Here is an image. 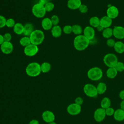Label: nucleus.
Listing matches in <instances>:
<instances>
[{"mask_svg":"<svg viewBox=\"0 0 124 124\" xmlns=\"http://www.w3.org/2000/svg\"><path fill=\"white\" fill-rule=\"evenodd\" d=\"M90 43V40L82 34L77 35L73 41L74 46L78 51L84 50L89 46Z\"/></svg>","mask_w":124,"mask_h":124,"instance_id":"obj_1","label":"nucleus"},{"mask_svg":"<svg viewBox=\"0 0 124 124\" xmlns=\"http://www.w3.org/2000/svg\"><path fill=\"white\" fill-rule=\"evenodd\" d=\"M25 71L29 76L31 77H37L41 72V65L37 62H31L27 66Z\"/></svg>","mask_w":124,"mask_h":124,"instance_id":"obj_2","label":"nucleus"},{"mask_svg":"<svg viewBox=\"0 0 124 124\" xmlns=\"http://www.w3.org/2000/svg\"><path fill=\"white\" fill-rule=\"evenodd\" d=\"M31 43L36 46L41 44L45 39L44 32L40 30H34L29 36Z\"/></svg>","mask_w":124,"mask_h":124,"instance_id":"obj_3","label":"nucleus"},{"mask_svg":"<svg viewBox=\"0 0 124 124\" xmlns=\"http://www.w3.org/2000/svg\"><path fill=\"white\" fill-rule=\"evenodd\" d=\"M87 76L91 80H99L103 76V71L99 67H93L88 71Z\"/></svg>","mask_w":124,"mask_h":124,"instance_id":"obj_4","label":"nucleus"},{"mask_svg":"<svg viewBox=\"0 0 124 124\" xmlns=\"http://www.w3.org/2000/svg\"><path fill=\"white\" fill-rule=\"evenodd\" d=\"M103 62L105 64L109 67H114L118 62L117 57L113 53H108L103 58Z\"/></svg>","mask_w":124,"mask_h":124,"instance_id":"obj_5","label":"nucleus"},{"mask_svg":"<svg viewBox=\"0 0 124 124\" xmlns=\"http://www.w3.org/2000/svg\"><path fill=\"white\" fill-rule=\"evenodd\" d=\"M31 11L33 16L37 18L43 17L46 12L44 5L39 3V2L33 5L32 7Z\"/></svg>","mask_w":124,"mask_h":124,"instance_id":"obj_6","label":"nucleus"},{"mask_svg":"<svg viewBox=\"0 0 124 124\" xmlns=\"http://www.w3.org/2000/svg\"><path fill=\"white\" fill-rule=\"evenodd\" d=\"M83 91L85 94L90 97H95L98 95L96 87L92 84H85L83 87Z\"/></svg>","mask_w":124,"mask_h":124,"instance_id":"obj_7","label":"nucleus"},{"mask_svg":"<svg viewBox=\"0 0 124 124\" xmlns=\"http://www.w3.org/2000/svg\"><path fill=\"white\" fill-rule=\"evenodd\" d=\"M39 48L38 46L31 44L29 45L25 46L24 49V54L29 57H32L35 55L38 52Z\"/></svg>","mask_w":124,"mask_h":124,"instance_id":"obj_8","label":"nucleus"},{"mask_svg":"<svg viewBox=\"0 0 124 124\" xmlns=\"http://www.w3.org/2000/svg\"><path fill=\"white\" fill-rule=\"evenodd\" d=\"M81 110V106L76 103L69 105L67 108V112L71 115H77L79 114Z\"/></svg>","mask_w":124,"mask_h":124,"instance_id":"obj_9","label":"nucleus"},{"mask_svg":"<svg viewBox=\"0 0 124 124\" xmlns=\"http://www.w3.org/2000/svg\"><path fill=\"white\" fill-rule=\"evenodd\" d=\"M106 116L105 109L102 108H97L93 114L94 119L97 122H101L103 121L105 119Z\"/></svg>","mask_w":124,"mask_h":124,"instance_id":"obj_10","label":"nucleus"},{"mask_svg":"<svg viewBox=\"0 0 124 124\" xmlns=\"http://www.w3.org/2000/svg\"><path fill=\"white\" fill-rule=\"evenodd\" d=\"M14 49V46L11 42L4 41L0 45V50L1 52L5 54H9L12 52Z\"/></svg>","mask_w":124,"mask_h":124,"instance_id":"obj_11","label":"nucleus"},{"mask_svg":"<svg viewBox=\"0 0 124 124\" xmlns=\"http://www.w3.org/2000/svg\"><path fill=\"white\" fill-rule=\"evenodd\" d=\"M113 35L117 39L124 38V27L120 26H115L113 29Z\"/></svg>","mask_w":124,"mask_h":124,"instance_id":"obj_12","label":"nucleus"},{"mask_svg":"<svg viewBox=\"0 0 124 124\" xmlns=\"http://www.w3.org/2000/svg\"><path fill=\"white\" fill-rule=\"evenodd\" d=\"M118 9L115 6H109L107 10V16L111 19H115L118 16Z\"/></svg>","mask_w":124,"mask_h":124,"instance_id":"obj_13","label":"nucleus"},{"mask_svg":"<svg viewBox=\"0 0 124 124\" xmlns=\"http://www.w3.org/2000/svg\"><path fill=\"white\" fill-rule=\"evenodd\" d=\"M43 120L48 123L53 122L55 120V116L53 112L50 110H46L42 114Z\"/></svg>","mask_w":124,"mask_h":124,"instance_id":"obj_14","label":"nucleus"},{"mask_svg":"<svg viewBox=\"0 0 124 124\" xmlns=\"http://www.w3.org/2000/svg\"><path fill=\"white\" fill-rule=\"evenodd\" d=\"M83 35L89 40L93 39L95 36V31L93 28L91 26L86 27L83 30Z\"/></svg>","mask_w":124,"mask_h":124,"instance_id":"obj_15","label":"nucleus"},{"mask_svg":"<svg viewBox=\"0 0 124 124\" xmlns=\"http://www.w3.org/2000/svg\"><path fill=\"white\" fill-rule=\"evenodd\" d=\"M112 19L108 17L107 16H103L100 19V25L104 29L109 28L112 25Z\"/></svg>","mask_w":124,"mask_h":124,"instance_id":"obj_16","label":"nucleus"},{"mask_svg":"<svg viewBox=\"0 0 124 124\" xmlns=\"http://www.w3.org/2000/svg\"><path fill=\"white\" fill-rule=\"evenodd\" d=\"M41 25L43 29L46 31L51 30L53 26L50 18L48 17H45L43 19L41 22Z\"/></svg>","mask_w":124,"mask_h":124,"instance_id":"obj_17","label":"nucleus"},{"mask_svg":"<svg viewBox=\"0 0 124 124\" xmlns=\"http://www.w3.org/2000/svg\"><path fill=\"white\" fill-rule=\"evenodd\" d=\"M81 4V0H68L67 6L70 9L76 10L78 9Z\"/></svg>","mask_w":124,"mask_h":124,"instance_id":"obj_18","label":"nucleus"},{"mask_svg":"<svg viewBox=\"0 0 124 124\" xmlns=\"http://www.w3.org/2000/svg\"><path fill=\"white\" fill-rule=\"evenodd\" d=\"M113 117L114 119L117 121H123L124 120V110L121 108L116 109L115 110Z\"/></svg>","mask_w":124,"mask_h":124,"instance_id":"obj_19","label":"nucleus"},{"mask_svg":"<svg viewBox=\"0 0 124 124\" xmlns=\"http://www.w3.org/2000/svg\"><path fill=\"white\" fill-rule=\"evenodd\" d=\"M51 35L55 38H58L61 36L62 33V29L59 25L53 26L51 29Z\"/></svg>","mask_w":124,"mask_h":124,"instance_id":"obj_20","label":"nucleus"},{"mask_svg":"<svg viewBox=\"0 0 124 124\" xmlns=\"http://www.w3.org/2000/svg\"><path fill=\"white\" fill-rule=\"evenodd\" d=\"M24 27V31L23 34L26 36H30L32 32L34 30L33 26L31 23H27L26 24Z\"/></svg>","mask_w":124,"mask_h":124,"instance_id":"obj_21","label":"nucleus"},{"mask_svg":"<svg viewBox=\"0 0 124 124\" xmlns=\"http://www.w3.org/2000/svg\"><path fill=\"white\" fill-rule=\"evenodd\" d=\"M113 47L115 51L119 54H122L124 52V43L122 41L116 42Z\"/></svg>","mask_w":124,"mask_h":124,"instance_id":"obj_22","label":"nucleus"},{"mask_svg":"<svg viewBox=\"0 0 124 124\" xmlns=\"http://www.w3.org/2000/svg\"><path fill=\"white\" fill-rule=\"evenodd\" d=\"M24 26L21 23H16L13 27L14 32L17 35H21L23 33Z\"/></svg>","mask_w":124,"mask_h":124,"instance_id":"obj_23","label":"nucleus"},{"mask_svg":"<svg viewBox=\"0 0 124 124\" xmlns=\"http://www.w3.org/2000/svg\"><path fill=\"white\" fill-rule=\"evenodd\" d=\"M118 71L115 67H109L106 71L107 77L109 78H114L117 75Z\"/></svg>","mask_w":124,"mask_h":124,"instance_id":"obj_24","label":"nucleus"},{"mask_svg":"<svg viewBox=\"0 0 124 124\" xmlns=\"http://www.w3.org/2000/svg\"><path fill=\"white\" fill-rule=\"evenodd\" d=\"M89 24L93 28H97L100 25V19L96 16L91 17L89 19Z\"/></svg>","mask_w":124,"mask_h":124,"instance_id":"obj_25","label":"nucleus"},{"mask_svg":"<svg viewBox=\"0 0 124 124\" xmlns=\"http://www.w3.org/2000/svg\"><path fill=\"white\" fill-rule=\"evenodd\" d=\"M100 105L101 108L105 109L110 107L111 101L109 98L107 97H105L102 99Z\"/></svg>","mask_w":124,"mask_h":124,"instance_id":"obj_26","label":"nucleus"},{"mask_svg":"<svg viewBox=\"0 0 124 124\" xmlns=\"http://www.w3.org/2000/svg\"><path fill=\"white\" fill-rule=\"evenodd\" d=\"M98 94H103L107 90V85L104 82H100L98 84L96 87Z\"/></svg>","mask_w":124,"mask_h":124,"instance_id":"obj_27","label":"nucleus"},{"mask_svg":"<svg viewBox=\"0 0 124 124\" xmlns=\"http://www.w3.org/2000/svg\"><path fill=\"white\" fill-rule=\"evenodd\" d=\"M102 35L105 38H110L113 35V29L110 27L104 29L102 31Z\"/></svg>","mask_w":124,"mask_h":124,"instance_id":"obj_28","label":"nucleus"},{"mask_svg":"<svg viewBox=\"0 0 124 124\" xmlns=\"http://www.w3.org/2000/svg\"><path fill=\"white\" fill-rule=\"evenodd\" d=\"M51 68V65L50 63L48 62H44L41 64V72L46 73L48 72Z\"/></svg>","mask_w":124,"mask_h":124,"instance_id":"obj_29","label":"nucleus"},{"mask_svg":"<svg viewBox=\"0 0 124 124\" xmlns=\"http://www.w3.org/2000/svg\"><path fill=\"white\" fill-rule=\"evenodd\" d=\"M72 32L77 35H80L83 31L82 27L78 24H75L73 25L72 26Z\"/></svg>","mask_w":124,"mask_h":124,"instance_id":"obj_30","label":"nucleus"},{"mask_svg":"<svg viewBox=\"0 0 124 124\" xmlns=\"http://www.w3.org/2000/svg\"><path fill=\"white\" fill-rule=\"evenodd\" d=\"M20 44L23 46H26L31 44V41L29 36H24L22 37L19 40Z\"/></svg>","mask_w":124,"mask_h":124,"instance_id":"obj_31","label":"nucleus"},{"mask_svg":"<svg viewBox=\"0 0 124 124\" xmlns=\"http://www.w3.org/2000/svg\"><path fill=\"white\" fill-rule=\"evenodd\" d=\"M45 8L46 12H51L52 11L53 9L54 8V4L53 2L51 1H49L48 2L46 3L45 5Z\"/></svg>","mask_w":124,"mask_h":124,"instance_id":"obj_32","label":"nucleus"},{"mask_svg":"<svg viewBox=\"0 0 124 124\" xmlns=\"http://www.w3.org/2000/svg\"><path fill=\"white\" fill-rule=\"evenodd\" d=\"M118 72H122L124 71V63L121 62H118L114 67Z\"/></svg>","mask_w":124,"mask_h":124,"instance_id":"obj_33","label":"nucleus"},{"mask_svg":"<svg viewBox=\"0 0 124 124\" xmlns=\"http://www.w3.org/2000/svg\"><path fill=\"white\" fill-rule=\"evenodd\" d=\"M15 24H16L15 21L13 18H9L6 19V26H7V27H8V28L14 27Z\"/></svg>","mask_w":124,"mask_h":124,"instance_id":"obj_34","label":"nucleus"},{"mask_svg":"<svg viewBox=\"0 0 124 124\" xmlns=\"http://www.w3.org/2000/svg\"><path fill=\"white\" fill-rule=\"evenodd\" d=\"M50 19L51 20L53 26H56V25H58V24L59 23L60 19H59V17L58 16H57V15L52 16L51 17Z\"/></svg>","mask_w":124,"mask_h":124,"instance_id":"obj_35","label":"nucleus"},{"mask_svg":"<svg viewBox=\"0 0 124 124\" xmlns=\"http://www.w3.org/2000/svg\"><path fill=\"white\" fill-rule=\"evenodd\" d=\"M62 31L65 34H70L71 32H72V26L69 25H65L63 27L62 29Z\"/></svg>","mask_w":124,"mask_h":124,"instance_id":"obj_36","label":"nucleus"},{"mask_svg":"<svg viewBox=\"0 0 124 124\" xmlns=\"http://www.w3.org/2000/svg\"><path fill=\"white\" fill-rule=\"evenodd\" d=\"M105 112H106V115L110 116L113 115L115 110L113 108H111L110 107L105 109Z\"/></svg>","mask_w":124,"mask_h":124,"instance_id":"obj_37","label":"nucleus"},{"mask_svg":"<svg viewBox=\"0 0 124 124\" xmlns=\"http://www.w3.org/2000/svg\"><path fill=\"white\" fill-rule=\"evenodd\" d=\"M6 19L4 16L0 15V28L4 27L6 26Z\"/></svg>","mask_w":124,"mask_h":124,"instance_id":"obj_38","label":"nucleus"},{"mask_svg":"<svg viewBox=\"0 0 124 124\" xmlns=\"http://www.w3.org/2000/svg\"><path fill=\"white\" fill-rule=\"evenodd\" d=\"M88 8L87 6L86 5L83 4H81V5L80 6V7L78 8V10L79 11V12L83 14L86 13L88 11Z\"/></svg>","mask_w":124,"mask_h":124,"instance_id":"obj_39","label":"nucleus"},{"mask_svg":"<svg viewBox=\"0 0 124 124\" xmlns=\"http://www.w3.org/2000/svg\"><path fill=\"white\" fill-rule=\"evenodd\" d=\"M115 43L116 42L114 39L111 38H109L107 40L106 44H107V45L109 47H114Z\"/></svg>","mask_w":124,"mask_h":124,"instance_id":"obj_40","label":"nucleus"},{"mask_svg":"<svg viewBox=\"0 0 124 124\" xmlns=\"http://www.w3.org/2000/svg\"><path fill=\"white\" fill-rule=\"evenodd\" d=\"M3 36L4 41L5 42H10V41L12 39V35L9 32H7L5 33Z\"/></svg>","mask_w":124,"mask_h":124,"instance_id":"obj_41","label":"nucleus"},{"mask_svg":"<svg viewBox=\"0 0 124 124\" xmlns=\"http://www.w3.org/2000/svg\"><path fill=\"white\" fill-rule=\"evenodd\" d=\"M83 103V99L81 97H78L75 100V103L81 106Z\"/></svg>","mask_w":124,"mask_h":124,"instance_id":"obj_42","label":"nucleus"},{"mask_svg":"<svg viewBox=\"0 0 124 124\" xmlns=\"http://www.w3.org/2000/svg\"><path fill=\"white\" fill-rule=\"evenodd\" d=\"M119 95L120 98L122 99V100H124V90L120 91V92L119 93Z\"/></svg>","mask_w":124,"mask_h":124,"instance_id":"obj_43","label":"nucleus"},{"mask_svg":"<svg viewBox=\"0 0 124 124\" xmlns=\"http://www.w3.org/2000/svg\"><path fill=\"white\" fill-rule=\"evenodd\" d=\"M49 1H50L49 0H39L38 2L43 5H45L46 3L48 2Z\"/></svg>","mask_w":124,"mask_h":124,"instance_id":"obj_44","label":"nucleus"},{"mask_svg":"<svg viewBox=\"0 0 124 124\" xmlns=\"http://www.w3.org/2000/svg\"><path fill=\"white\" fill-rule=\"evenodd\" d=\"M29 124H39V121L36 119L31 120L29 123Z\"/></svg>","mask_w":124,"mask_h":124,"instance_id":"obj_45","label":"nucleus"},{"mask_svg":"<svg viewBox=\"0 0 124 124\" xmlns=\"http://www.w3.org/2000/svg\"><path fill=\"white\" fill-rule=\"evenodd\" d=\"M120 106V108L124 110V100L121 101Z\"/></svg>","mask_w":124,"mask_h":124,"instance_id":"obj_46","label":"nucleus"},{"mask_svg":"<svg viewBox=\"0 0 124 124\" xmlns=\"http://www.w3.org/2000/svg\"><path fill=\"white\" fill-rule=\"evenodd\" d=\"M96 28H97V30L98 31H103L104 29V28L103 27H102L101 26H100V25L98 26Z\"/></svg>","mask_w":124,"mask_h":124,"instance_id":"obj_47","label":"nucleus"},{"mask_svg":"<svg viewBox=\"0 0 124 124\" xmlns=\"http://www.w3.org/2000/svg\"><path fill=\"white\" fill-rule=\"evenodd\" d=\"M4 42L3 39V36L0 34V46Z\"/></svg>","mask_w":124,"mask_h":124,"instance_id":"obj_48","label":"nucleus"},{"mask_svg":"<svg viewBox=\"0 0 124 124\" xmlns=\"http://www.w3.org/2000/svg\"><path fill=\"white\" fill-rule=\"evenodd\" d=\"M48 124H57L54 121H53V122H50V123H49Z\"/></svg>","mask_w":124,"mask_h":124,"instance_id":"obj_49","label":"nucleus"}]
</instances>
